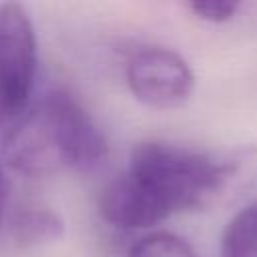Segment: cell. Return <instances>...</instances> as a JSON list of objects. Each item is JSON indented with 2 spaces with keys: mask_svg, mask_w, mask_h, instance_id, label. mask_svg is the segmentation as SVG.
<instances>
[{
  "mask_svg": "<svg viewBox=\"0 0 257 257\" xmlns=\"http://www.w3.org/2000/svg\"><path fill=\"white\" fill-rule=\"evenodd\" d=\"M255 185L257 147L209 155L147 141L135 147L128 169L102 189L98 213L116 229H143L173 213L229 207Z\"/></svg>",
  "mask_w": 257,
  "mask_h": 257,
  "instance_id": "6da1fadb",
  "label": "cell"
},
{
  "mask_svg": "<svg viewBox=\"0 0 257 257\" xmlns=\"http://www.w3.org/2000/svg\"><path fill=\"white\" fill-rule=\"evenodd\" d=\"M36 108L46 124L60 167L94 171L108 153L106 139L84 106L62 88L48 90Z\"/></svg>",
  "mask_w": 257,
  "mask_h": 257,
  "instance_id": "7a4b0ae2",
  "label": "cell"
},
{
  "mask_svg": "<svg viewBox=\"0 0 257 257\" xmlns=\"http://www.w3.org/2000/svg\"><path fill=\"white\" fill-rule=\"evenodd\" d=\"M36 76V34L28 12L0 2V122L18 116Z\"/></svg>",
  "mask_w": 257,
  "mask_h": 257,
  "instance_id": "3957f363",
  "label": "cell"
},
{
  "mask_svg": "<svg viewBox=\"0 0 257 257\" xmlns=\"http://www.w3.org/2000/svg\"><path fill=\"white\" fill-rule=\"evenodd\" d=\"M126 84L141 102L153 108H175L191 96L195 76L175 50L147 46L128 58Z\"/></svg>",
  "mask_w": 257,
  "mask_h": 257,
  "instance_id": "277c9868",
  "label": "cell"
},
{
  "mask_svg": "<svg viewBox=\"0 0 257 257\" xmlns=\"http://www.w3.org/2000/svg\"><path fill=\"white\" fill-rule=\"evenodd\" d=\"M64 233L62 217L50 207H24L10 221V235L18 247H36L56 241Z\"/></svg>",
  "mask_w": 257,
  "mask_h": 257,
  "instance_id": "5b68a950",
  "label": "cell"
},
{
  "mask_svg": "<svg viewBox=\"0 0 257 257\" xmlns=\"http://www.w3.org/2000/svg\"><path fill=\"white\" fill-rule=\"evenodd\" d=\"M219 257H257V199L227 223Z\"/></svg>",
  "mask_w": 257,
  "mask_h": 257,
  "instance_id": "8992f818",
  "label": "cell"
},
{
  "mask_svg": "<svg viewBox=\"0 0 257 257\" xmlns=\"http://www.w3.org/2000/svg\"><path fill=\"white\" fill-rule=\"evenodd\" d=\"M128 257H197L191 245L169 231H157L141 237L128 251Z\"/></svg>",
  "mask_w": 257,
  "mask_h": 257,
  "instance_id": "52a82bcc",
  "label": "cell"
},
{
  "mask_svg": "<svg viewBox=\"0 0 257 257\" xmlns=\"http://www.w3.org/2000/svg\"><path fill=\"white\" fill-rule=\"evenodd\" d=\"M189 10L193 14H197V18L205 20V22H227L235 16V12L239 10L237 2H223V0H205V2H191Z\"/></svg>",
  "mask_w": 257,
  "mask_h": 257,
  "instance_id": "ba28073f",
  "label": "cell"
},
{
  "mask_svg": "<svg viewBox=\"0 0 257 257\" xmlns=\"http://www.w3.org/2000/svg\"><path fill=\"white\" fill-rule=\"evenodd\" d=\"M2 203H4V173L0 165V219H2Z\"/></svg>",
  "mask_w": 257,
  "mask_h": 257,
  "instance_id": "9c48e42d",
  "label": "cell"
}]
</instances>
